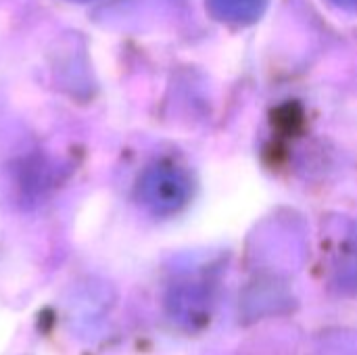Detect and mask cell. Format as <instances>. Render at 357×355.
Masks as SVG:
<instances>
[{"label": "cell", "instance_id": "1", "mask_svg": "<svg viewBox=\"0 0 357 355\" xmlns=\"http://www.w3.org/2000/svg\"><path fill=\"white\" fill-rule=\"evenodd\" d=\"M142 190H144V199L151 203V205H176L180 201V197L184 195V186L180 184V180L172 174V172H153L146 176V182L142 184Z\"/></svg>", "mask_w": 357, "mask_h": 355}]
</instances>
